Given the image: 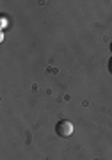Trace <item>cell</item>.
<instances>
[{
    "label": "cell",
    "instance_id": "1",
    "mask_svg": "<svg viewBox=\"0 0 112 160\" xmlns=\"http://www.w3.org/2000/svg\"><path fill=\"white\" fill-rule=\"evenodd\" d=\"M55 133L59 135V137H69L73 133V125L71 121L68 119H61L59 123L55 125Z\"/></svg>",
    "mask_w": 112,
    "mask_h": 160
},
{
    "label": "cell",
    "instance_id": "2",
    "mask_svg": "<svg viewBox=\"0 0 112 160\" xmlns=\"http://www.w3.org/2000/svg\"><path fill=\"white\" fill-rule=\"evenodd\" d=\"M109 71H110V73H112V57L109 59Z\"/></svg>",
    "mask_w": 112,
    "mask_h": 160
},
{
    "label": "cell",
    "instance_id": "3",
    "mask_svg": "<svg viewBox=\"0 0 112 160\" xmlns=\"http://www.w3.org/2000/svg\"><path fill=\"white\" fill-rule=\"evenodd\" d=\"M110 52H112V41H110Z\"/></svg>",
    "mask_w": 112,
    "mask_h": 160
}]
</instances>
